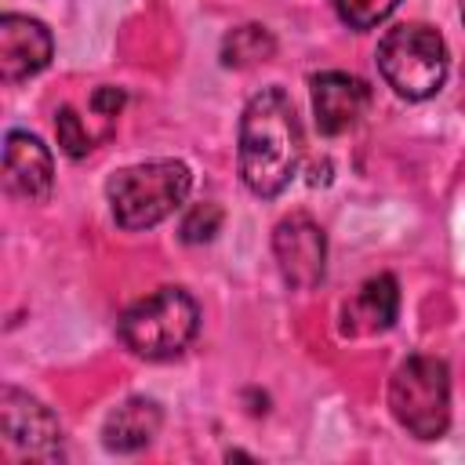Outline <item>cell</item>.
I'll list each match as a JSON object with an SVG mask.
<instances>
[{"label": "cell", "instance_id": "obj_11", "mask_svg": "<svg viewBox=\"0 0 465 465\" xmlns=\"http://www.w3.org/2000/svg\"><path fill=\"white\" fill-rule=\"evenodd\" d=\"M4 182L22 200H47L54 185V163L47 145L29 131H7L4 138Z\"/></svg>", "mask_w": 465, "mask_h": 465}, {"label": "cell", "instance_id": "obj_4", "mask_svg": "<svg viewBox=\"0 0 465 465\" xmlns=\"http://www.w3.org/2000/svg\"><path fill=\"white\" fill-rule=\"evenodd\" d=\"M374 58L385 84L407 102L432 98L447 80V44L432 25L421 22H403L389 29Z\"/></svg>", "mask_w": 465, "mask_h": 465}, {"label": "cell", "instance_id": "obj_13", "mask_svg": "<svg viewBox=\"0 0 465 465\" xmlns=\"http://www.w3.org/2000/svg\"><path fill=\"white\" fill-rule=\"evenodd\" d=\"M276 54V40L265 25L251 22V25H236L225 40H222V62L232 69H247L258 62H269Z\"/></svg>", "mask_w": 465, "mask_h": 465}, {"label": "cell", "instance_id": "obj_5", "mask_svg": "<svg viewBox=\"0 0 465 465\" xmlns=\"http://www.w3.org/2000/svg\"><path fill=\"white\" fill-rule=\"evenodd\" d=\"M389 411L414 440H440L450 425L447 363L425 352L407 356L389 378Z\"/></svg>", "mask_w": 465, "mask_h": 465}, {"label": "cell", "instance_id": "obj_3", "mask_svg": "<svg viewBox=\"0 0 465 465\" xmlns=\"http://www.w3.org/2000/svg\"><path fill=\"white\" fill-rule=\"evenodd\" d=\"M120 341L142 360H174L200 331V305L182 287H160L120 316Z\"/></svg>", "mask_w": 465, "mask_h": 465}, {"label": "cell", "instance_id": "obj_17", "mask_svg": "<svg viewBox=\"0 0 465 465\" xmlns=\"http://www.w3.org/2000/svg\"><path fill=\"white\" fill-rule=\"evenodd\" d=\"M91 105H94V113H102V116H116V109L124 105V91H120V87H98V91L91 94Z\"/></svg>", "mask_w": 465, "mask_h": 465}, {"label": "cell", "instance_id": "obj_2", "mask_svg": "<svg viewBox=\"0 0 465 465\" xmlns=\"http://www.w3.org/2000/svg\"><path fill=\"white\" fill-rule=\"evenodd\" d=\"M193 189V174L182 160H149L124 167L109 178V207L120 229L142 232L174 214Z\"/></svg>", "mask_w": 465, "mask_h": 465}, {"label": "cell", "instance_id": "obj_6", "mask_svg": "<svg viewBox=\"0 0 465 465\" xmlns=\"http://www.w3.org/2000/svg\"><path fill=\"white\" fill-rule=\"evenodd\" d=\"M272 254L283 272V280L298 291H309L323 280L327 269V236L316 218L305 211H291L272 229Z\"/></svg>", "mask_w": 465, "mask_h": 465}, {"label": "cell", "instance_id": "obj_15", "mask_svg": "<svg viewBox=\"0 0 465 465\" xmlns=\"http://www.w3.org/2000/svg\"><path fill=\"white\" fill-rule=\"evenodd\" d=\"M54 134H58L62 153H65V156H73V160H80V156H87V153L94 149V138L87 134L84 120H80V116H76V109H69V105H62V109H58V116H54Z\"/></svg>", "mask_w": 465, "mask_h": 465}, {"label": "cell", "instance_id": "obj_7", "mask_svg": "<svg viewBox=\"0 0 465 465\" xmlns=\"http://www.w3.org/2000/svg\"><path fill=\"white\" fill-rule=\"evenodd\" d=\"M0 432L29 458L51 461L62 454V421L54 418V411L11 385L0 392Z\"/></svg>", "mask_w": 465, "mask_h": 465}, {"label": "cell", "instance_id": "obj_12", "mask_svg": "<svg viewBox=\"0 0 465 465\" xmlns=\"http://www.w3.org/2000/svg\"><path fill=\"white\" fill-rule=\"evenodd\" d=\"M160 425H163V411L145 396H131L105 414L102 443L116 454H134L156 440Z\"/></svg>", "mask_w": 465, "mask_h": 465}, {"label": "cell", "instance_id": "obj_18", "mask_svg": "<svg viewBox=\"0 0 465 465\" xmlns=\"http://www.w3.org/2000/svg\"><path fill=\"white\" fill-rule=\"evenodd\" d=\"M461 18H465V0H461Z\"/></svg>", "mask_w": 465, "mask_h": 465}, {"label": "cell", "instance_id": "obj_9", "mask_svg": "<svg viewBox=\"0 0 465 465\" xmlns=\"http://www.w3.org/2000/svg\"><path fill=\"white\" fill-rule=\"evenodd\" d=\"M371 105V87L360 76L349 73H316L312 76V113L320 134L334 138L360 124V116Z\"/></svg>", "mask_w": 465, "mask_h": 465}, {"label": "cell", "instance_id": "obj_1", "mask_svg": "<svg viewBox=\"0 0 465 465\" xmlns=\"http://www.w3.org/2000/svg\"><path fill=\"white\" fill-rule=\"evenodd\" d=\"M302 160V124L294 102L280 87L258 91L240 116V178L243 185L272 200L298 174Z\"/></svg>", "mask_w": 465, "mask_h": 465}, {"label": "cell", "instance_id": "obj_16", "mask_svg": "<svg viewBox=\"0 0 465 465\" xmlns=\"http://www.w3.org/2000/svg\"><path fill=\"white\" fill-rule=\"evenodd\" d=\"M222 218H225L222 207L211 203V200H203V203L189 207V214L182 218L178 232H182L185 243H207V240H214V232L222 229Z\"/></svg>", "mask_w": 465, "mask_h": 465}, {"label": "cell", "instance_id": "obj_10", "mask_svg": "<svg viewBox=\"0 0 465 465\" xmlns=\"http://www.w3.org/2000/svg\"><path fill=\"white\" fill-rule=\"evenodd\" d=\"M400 312V287H396V276L389 272H378L371 280H363L352 298L341 302V312H338V327L345 338H371V334H381L392 327Z\"/></svg>", "mask_w": 465, "mask_h": 465}, {"label": "cell", "instance_id": "obj_14", "mask_svg": "<svg viewBox=\"0 0 465 465\" xmlns=\"http://www.w3.org/2000/svg\"><path fill=\"white\" fill-rule=\"evenodd\" d=\"M396 4L400 0H334V11L349 29H374L396 11Z\"/></svg>", "mask_w": 465, "mask_h": 465}, {"label": "cell", "instance_id": "obj_8", "mask_svg": "<svg viewBox=\"0 0 465 465\" xmlns=\"http://www.w3.org/2000/svg\"><path fill=\"white\" fill-rule=\"evenodd\" d=\"M54 54V40L44 22L29 15H4L0 18V76L4 84H18L36 76Z\"/></svg>", "mask_w": 465, "mask_h": 465}]
</instances>
